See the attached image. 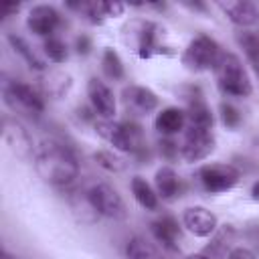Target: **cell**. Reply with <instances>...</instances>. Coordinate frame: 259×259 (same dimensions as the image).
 I'll return each mask as SVG.
<instances>
[{"label":"cell","instance_id":"484cf974","mask_svg":"<svg viewBox=\"0 0 259 259\" xmlns=\"http://www.w3.org/2000/svg\"><path fill=\"white\" fill-rule=\"evenodd\" d=\"M93 158H95V162L101 166V168H105V170H109V172H121L123 170V160L121 158H117V156H113L111 152H95L93 154Z\"/></svg>","mask_w":259,"mask_h":259},{"label":"cell","instance_id":"cb8c5ba5","mask_svg":"<svg viewBox=\"0 0 259 259\" xmlns=\"http://www.w3.org/2000/svg\"><path fill=\"white\" fill-rule=\"evenodd\" d=\"M101 67H103V73H105L109 79H121V77H123L121 59H119V55H117L113 49H105V51H103Z\"/></svg>","mask_w":259,"mask_h":259},{"label":"cell","instance_id":"5b68a950","mask_svg":"<svg viewBox=\"0 0 259 259\" xmlns=\"http://www.w3.org/2000/svg\"><path fill=\"white\" fill-rule=\"evenodd\" d=\"M219 57H221V51L217 40L200 34L194 40H190V45L182 53V65L188 71H206V69H214Z\"/></svg>","mask_w":259,"mask_h":259},{"label":"cell","instance_id":"7c38bea8","mask_svg":"<svg viewBox=\"0 0 259 259\" xmlns=\"http://www.w3.org/2000/svg\"><path fill=\"white\" fill-rule=\"evenodd\" d=\"M184 227L196 237H208L217 229V217L204 206H190L182 214Z\"/></svg>","mask_w":259,"mask_h":259},{"label":"cell","instance_id":"4316f807","mask_svg":"<svg viewBox=\"0 0 259 259\" xmlns=\"http://www.w3.org/2000/svg\"><path fill=\"white\" fill-rule=\"evenodd\" d=\"M45 53H47V57H49L51 61H55V63H63V61L67 59V47H65V42L59 40V38H49V40H45Z\"/></svg>","mask_w":259,"mask_h":259},{"label":"cell","instance_id":"5bb4252c","mask_svg":"<svg viewBox=\"0 0 259 259\" xmlns=\"http://www.w3.org/2000/svg\"><path fill=\"white\" fill-rule=\"evenodd\" d=\"M219 8L237 26H251V24L259 22V10H257V6L253 2H247V0H227V2H219Z\"/></svg>","mask_w":259,"mask_h":259},{"label":"cell","instance_id":"f1b7e54d","mask_svg":"<svg viewBox=\"0 0 259 259\" xmlns=\"http://www.w3.org/2000/svg\"><path fill=\"white\" fill-rule=\"evenodd\" d=\"M229 259H255V253L245 247H237L229 253Z\"/></svg>","mask_w":259,"mask_h":259},{"label":"cell","instance_id":"d6986e66","mask_svg":"<svg viewBox=\"0 0 259 259\" xmlns=\"http://www.w3.org/2000/svg\"><path fill=\"white\" fill-rule=\"evenodd\" d=\"M125 255L127 259H164L160 251L144 237H132L125 245Z\"/></svg>","mask_w":259,"mask_h":259},{"label":"cell","instance_id":"1f68e13d","mask_svg":"<svg viewBox=\"0 0 259 259\" xmlns=\"http://www.w3.org/2000/svg\"><path fill=\"white\" fill-rule=\"evenodd\" d=\"M186 259H210V257H206V255H202V253H196V255H188Z\"/></svg>","mask_w":259,"mask_h":259},{"label":"cell","instance_id":"3957f363","mask_svg":"<svg viewBox=\"0 0 259 259\" xmlns=\"http://www.w3.org/2000/svg\"><path fill=\"white\" fill-rule=\"evenodd\" d=\"M97 132L103 140L121 152H138L144 148L142 130L132 121H99Z\"/></svg>","mask_w":259,"mask_h":259},{"label":"cell","instance_id":"9c48e42d","mask_svg":"<svg viewBox=\"0 0 259 259\" xmlns=\"http://www.w3.org/2000/svg\"><path fill=\"white\" fill-rule=\"evenodd\" d=\"M2 136L6 146L10 148V152L20 158V160H28L32 156V138L28 136V132L24 130L22 123H18L16 119L4 117L2 119Z\"/></svg>","mask_w":259,"mask_h":259},{"label":"cell","instance_id":"8fae6325","mask_svg":"<svg viewBox=\"0 0 259 259\" xmlns=\"http://www.w3.org/2000/svg\"><path fill=\"white\" fill-rule=\"evenodd\" d=\"M87 95H89V101H91L93 109L101 117H113V113H115V97H113L111 89L101 79H97V77L89 79Z\"/></svg>","mask_w":259,"mask_h":259},{"label":"cell","instance_id":"ba28073f","mask_svg":"<svg viewBox=\"0 0 259 259\" xmlns=\"http://www.w3.org/2000/svg\"><path fill=\"white\" fill-rule=\"evenodd\" d=\"M198 176L208 192H225L239 182V170L231 164H206L200 168Z\"/></svg>","mask_w":259,"mask_h":259},{"label":"cell","instance_id":"2e32d148","mask_svg":"<svg viewBox=\"0 0 259 259\" xmlns=\"http://www.w3.org/2000/svg\"><path fill=\"white\" fill-rule=\"evenodd\" d=\"M184 121H186V113L178 107H166L162 109L158 115H156V130L164 136H172V134H178L182 127H184Z\"/></svg>","mask_w":259,"mask_h":259},{"label":"cell","instance_id":"f546056e","mask_svg":"<svg viewBox=\"0 0 259 259\" xmlns=\"http://www.w3.org/2000/svg\"><path fill=\"white\" fill-rule=\"evenodd\" d=\"M89 49H91V40L87 36H79L77 38V51L85 55V53H89Z\"/></svg>","mask_w":259,"mask_h":259},{"label":"cell","instance_id":"83f0119b","mask_svg":"<svg viewBox=\"0 0 259 259\" xmlns=\"http://www.w3.org/2000/svg\"><path fill=\"white\" fill-rule=\"evenodd\" d=\"M221 117H223V123L227 127H237L239 121H241V113L231 103H223L221 105Z\"/></svg>","mask_w":259,"mask_h":259},{"label":"cell","instance_id":"277c9868","mask_svg":"<svg viewBox=\"0 0 259 259\" xmlns=\"http://www.w3.org/2000/svg\"><path fill=\"white\" fill-rule=\"evenodd\" d=\"M2 95H4V103L16 113H24V115H38L45 109V101L42 97L26 83L22 81H10L4 83L2 87Z\"/></svg>","mask_w":259,"mask_h":259},{"label":"cell","instance_id":"e0dca14e","mask_svg":"<svg viewBox=\"0 0 259 259\" xmlns=\"http://www.w3.org/2000/svg\"><path fill=\"white\" fill-rule=\"evenodd\" d=\"M152 233L156 237L158 243H162L166 249H174L176 245V237H178V225L172 217H162L158 221H154L152 225Z\"/></svg>","mask_w":259,"mask_h":259},{"label":"cell","instance_id":"d4e9b609","mask_svg":"<svg viewBox=\"0 0 259 259\" xmlns=\"http://www.w3.org/2000/svg\"><path fill=\"white\" fill-rule=\"evenodd\" d=\"M8 40H10V45L14 47V51H16L18 55H22V57H24V61H26L30 67H34V69H42V67H45V65H42V61H40V59H36V55L28 49V45H26L22 38H18V36L10 34V36H8Z\"/></svg>","mask_w":259,"mask_h":259},{"label":"cell","instance_id":"30bf717a","mask_svg":"<svg viewBox=\"0 0 259 259\" xmlns=\"http://www.w3.org/2000/svg\"><path fill=\"white\" fill-rule=\"evenodd\" d=\"M123 105L130 113L134 115H148L158 107V97L152 89L142 87V85H130L121 93Z\"/></svg>","mask_w":259,"mask_h":259},{"label":"cell","instance_id":"7402d4cb","mask_svg":"<svg viewBox=\"0 0 259 259\" xmlns=\"http://www.w3.org/2000/svg\"><path fill=\"white\" fill-rule=\"evenodd\" d=\"M42 85H45V91H47L49 95L61 97L63 93L69 91V87H71V77L65 75V73H61V71H51V73L45 77Z\"/></svg>","mask_w":259,"mask_h":259},{"label":"cell","instance_id":"d6a6232c","mask_svg":"<svg viewBox=\"0 0 259 259\" xmlns=\"http://www.w3.org/2000/svg\"><path fill=\"white\" fill-rule=\"evenodd\" d=\"M2 259H14L12 255H8V253H2Z\"/></svg>","mask_w":259,"mask_h":259},{"label":"cell","instance_id":"ffe728a7","mask_svg":"<svg viewBox=\"0 0 259 259\" xmlns=\"http://www.w3.org/2000/svg\"><path fill=\"white\" fill-rule=\"evenodd\" d=\"M186 117H188L190 125H194V127L210 130V125H212V113H210L208 105H206L202 99H194V101H190L188 111H186Z\"/></svg>","mask_w":259,"mask_h":259},{"label":"cell","instance_id":"ac0fdd59","mask_svg":"<svg viewBox=\"0 0 259 259\" xmlns=\"http://www.w3.org/2000/svg\"><path fill=\"white\" fill-rule=\"evenodd\" d=\"M156 188H158V194L166 200L174 198L180 190V180H178V174L168 168V166H162L158 172H156Z\"/></svg>","mask_w":259,"mask_h":259},{"label":"cell","instance_id":"7a4b0ae2","mask_svg":"<svg viewBox=\"0 0 259 259\" xmlns=\"http://www.w3.org/2000/svg\"><path fill=\"white\" fill-rule=\"evenodd\" d=\"M214 75H217L219 87L227 95L247 97L253 91L251 79H249L241 59L235 57L233 53H221V57H219V61L214 65Z\"/></svg>","mask_w":259,"mask_h":259},{"label":"cell","instance_id":"8992f818","mask_svg":"<svg viewBox=\"0 0 259 259\" xmlns=\"http://www.w3.org/2000/svg\"><path fill=\"white\" fill-rule=\"evenodd\" d=\"M87 196L99 214H103L107 219H125V214H127L125 202L117 194V190L111 188L109 184H93L89 188Z\"/></svg>","mask_w":259,"mask_h":259},{"label":"cell","instance_id":"603a6c76","mask_svg":"<svg viewBox=\"0 0 259 259\" xmlns=\"http://www.w3.org/2000/svg\"><path fill=\"white\" fill-rule=\"evenodd\" d=\"M237 42L245 51V55H247L249 63L253 65V69L259 73V36H255L253 32H239L237 34Z\"/></svg>","mask_w":259,"mask_h":259},{"label":"cell","instance_id":"4dcf8cb0","mask_svg":"<svg viewBox=\"0 0 259 259\" xmlns=\"http://www.w3.org/2000/svg\"><path fill=\"white\" fill-rule=\"evenodd\" d=\"M251 196H253L255 200H259V182L253 184V188H251Z\"/></svg>","mask_w":259,"mask_h":259},{"label":"cell","instance_id":"4fadbf2b","mask_svg":"<svg viewBox=\"0 0 259 259\" xmlns=\"http://www.w3.org/2000/svg\"><path fill=\"white\" fill-rule=\"evenodd\" d=\"M127 34L136 47V51L140 53V57H150L152 51L156 49V34H158V26L152 22H144V20H136L132 22L127 28Z\"/></svg>","mask_w":259,"mask_h":259},{"label":"cell","instance_id":"9a60e30c","mask_svg":"<svg viewBox=\"0 0 259 259\" xmlns=\"http://www.w3.org/2000/svg\"><path fill=\"white\" fill-rule=\"evenodd\" d=\"M57 24H59V12L53 6H47V4L34 6L28 12V18H26V26L38 36L51 34L57 28Z\"/></svg>","mask_w":259,"mask_h":259},{"label":"cell","instance_id":"44dd1931","mask_svg":"<svg viewBox=\"0 0 259 259\" xmlns=\"http://www.w3.org/2000/svg\"><path fill=\"white\" fill-rule=\"evenodd\" d=\"M132 192H134L136 200H138L144 208L154 210V208L158 206V196H156V192L152 190V186H150L142 176H134V180H132Z\"/></svg>","mask_w":259,"mask_h":259},{"label":"cell","instance_id":"6da1fadb","mask_svg":"<svg viewBox=\"0 0 259 259\" xmlns=\"http://www.w3.org/2000/svg\"><path fill=\"white\" fill-rule=\"evenodd\" d=\"M34 168L38 176L55 186L71 184L79 174V164L73 152L59 142H42L34 152Z\"/></svg>","mask_w":259,"mask_h":259},{"label":"cell","instance_id":"52a82bcc","mask_svg":"<svg viewBox=\"0 0 259 259\" xmlns=\"http://www.w3.org/2000/svg\"><path fill=\"white\" fill-rule=\"evenodd\" d=\"M212 150H214V138L210 130L188 125L182 148H180L182 158L186 162H198V160H204Z\"/></svg>","mask_w":259,"mask_h":259}]
</instances>
